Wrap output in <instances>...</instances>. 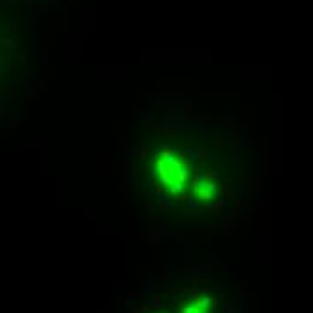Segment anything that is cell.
<instances>
[{
    "label": "cell",
    "mask_w": 313,
    "mask_h": 313,
    "mask_svg": "<svg viewBox=\"0 0 313 313\" xmlns=\"http://www.w3.org/2000/svg\"><path fill=\"white\" fill-rule=\"evenodd\" d=\"M198 310H196V306H185V308H182L180 310V313H196Z\"/></svg>",
    "instance_id": "3957f363"
},
{
    "label": "cell",
    "mask_w": 313,
    "mask_h": 313,
    "mask_svg": "<svg viewBox=\"0 0 313 313\" xmlns=\"http://www.w3.org/2000/svg\"><path fill=\"white\" fill-rule=\"evenodd\" d=\"M160 207H164V209H169V207H171V203L167 202V198H166L164 195L160 196Z\"/></svg>",
    "instance_id": "7a4b0ae2"
},
{
    "label": "cell",
    "mask_w": 313,
    "mask_h": 313,
    "mask_svg": "<svg viewBox=\"0 0 313 313\" xmlns=\"http://www.w3.org/2000/svg\"><path fill=\"white\" fill-rule=\"evenodd\" d=\"M200 158H207V155H209V151H207V149H202V151H200Z\"/></svg>",
    "instance_id": "8992f818"
},
{
    "label": "cell",
    "mask_w": 313,
    "mask_h": 313,
    "mask_svg": "<svg viewBox=\"0 0 313 313\" xmlns=\"http://www.w3.org/2000/svg\"><path fill=\"white\" fill-rule=\"evenodd\" d=\"M180 191H182V184H180V182H173V184H171V193H173V195H178Z\"/></svg>",
    "instance_id": "6da1fadb"
},
{
    "label": "cell",
    "mask_w": 313,
    "mask_h": 313,
    "mask_svg": "<svg viewBox=\"0 0 313 313\" xmlns=\"http://www.w3.org/2000/svg\"><path fill=\"white\" fill-rule=\"evenodd\" d=\"M151 306H153V308H160V301H158V299H153Z\"/></svg>",
    "instance_id": "5b68a950"
},
{
    "label": "cell",
    "mask_w": 313,
    "mask_h": 313,
    "mask_svg": "<svg viewBox=\"0 0 313 313\" xmlns=\"http://www.w3.org/2000/svg\"><path fill=\"white\" fill-rule=\"evenodd\" d=\"M227 313H234V306H232V301H229V306H227Z\"/></svg>",
    "instance_id": "277c9868"
}]
</instances>
